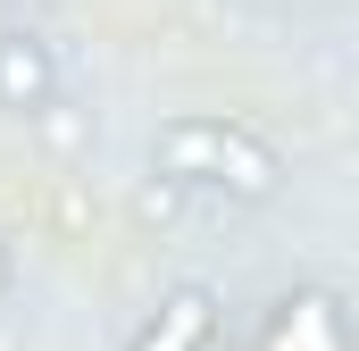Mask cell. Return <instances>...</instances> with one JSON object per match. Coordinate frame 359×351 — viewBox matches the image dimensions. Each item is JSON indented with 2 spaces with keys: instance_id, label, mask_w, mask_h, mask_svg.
I'll return each instance as SVG.
<instances>
[{
  "instance_id": "cell-1",
  "label": "cell",
  "mask_w": 359,
  "mask_h": 351,
  "mask_svg": "<svg viewBox=\"0 0 359 351\" xmlns=\"http://www.w3.org/2000/svg\"><path fill=\"white\" fill-rule=\"evenodd\" d=\"M151 176L184 184V192H226V201H268L284 184L268 134H251L243 117H209V109H184L151 134Z\"/></svg>"
},
{
  "instance_id": "cell-2",
  "label": "cell",
  "mask_w": 359,
  "mask_h": 351,
  "mask_svg": "<svg viewBox=\"0 0 359 351\" xmlns=\"http://www.w3.org/2000/svg\"><path fill=\"white\" fill-rule=\"evenodd\" d=\"M0 109L8 117H50L59 109V51L34 25H0Z\"/></svg>"
},
{
  "instance_id": "cell-3",
  "label": "cell",
  "mask_w": 359,
  "mask_h": 351,
  "mask_svg": "<svg viewBox=\"0 0 359 351\" xmlns=\"http://www.w3.org/2000/svg\"><path fill=\"white\" fill-rule=\"evenodd\" d=\"M209 310H217V301H209L201 284L168 293V310L142 326V343H134V351H201V343H209Z\"/></svg>"
},
{
  "instance_id": "cell-4",
  "label": "cell",
  "mask_w": 359,
  "mask_h": 351,
  "mask_svg": "<svg viewBox=\"0 0 359 351\" xmlns=\"http://www.w3.org/2000/svg\"><path fill=\"white\" fill-rule=\"evenodd\" d=\"M0 284H8V260H0Z\"/></svg>"
}]
</instances>
